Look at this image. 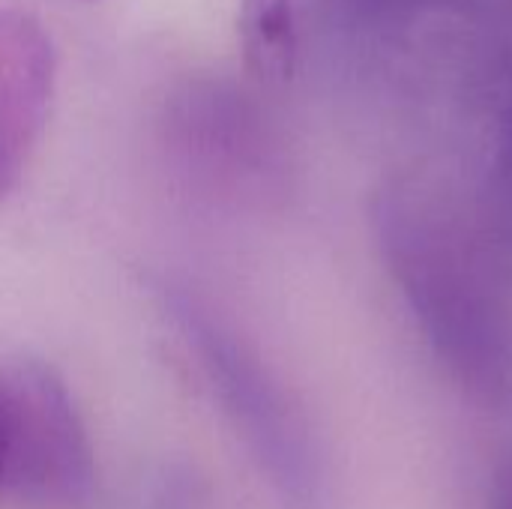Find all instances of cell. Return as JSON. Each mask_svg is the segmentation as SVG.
<instances>
[{"label": "cell", "instance_id": "obj_4", "mask_svg": "<svg viewBox=\"0 0 512 509\" xmlns=\"http://www.w3.org/2000/svg\"><path fill=\"white\" fill-rule=\"evenodd\" d=\"M489 509H512V456L504 459L489 483Z\"/></svg>", "mask_w": 512, "mask_h": 509}, {"label": "cell", "instance_id": "obj_2", "mask_svg": "<svg viewBox=\"0 0 512 509\" xmlns=\"http://www.w3.org/2000/svg\"><path fill=\"white\" fill-rule=\"evenodd\" d=\"M54 87V48L24 12H0V201L21 177Z\"/></svg>", "mask_w": 512, "mask_h": 509}, {"label": "cell", "instance_id": "obj_3", "mask_svg": "<svg viewBox=\"0 0 512 509\" xmlns=\"http://www.w3.org/2000/svg\"><path fill=\"white\" fill-rule=\"evenodd\" d=\"M243 63L261 84H285L297 69V18L294 0H243L240 3Z\"/></svg>", "mask_w": 512, "mask_h": 509}, {"label": "cell", "instance_id": "obj_1", "mask_svg": "<svg viewBox=\"0 0 512 509\" xmlns=\"http://www.w3.org/2000/svg\"><path fill=\"white\" fill-rule=\"evenodd\" d=\"M6 384V480L33 501L84 498L93 456L63 384L42 366H21Z\"/></svg>", "mask_w": 512, "mask_h": 509}, {"label": "cell", "instance_id": "obj_5", "mask_svg": "<svg viewBox=\"0 0 512 509\" xmlns=\"http://www.w3.org/2000/svg\"><path fill=\"white\" fill-rule=\"evenodd\" d=\"M6 480V384L0 378V489Z\"/></svg>", "mask_w": 512, "mask_h": 509}]
</instances>
